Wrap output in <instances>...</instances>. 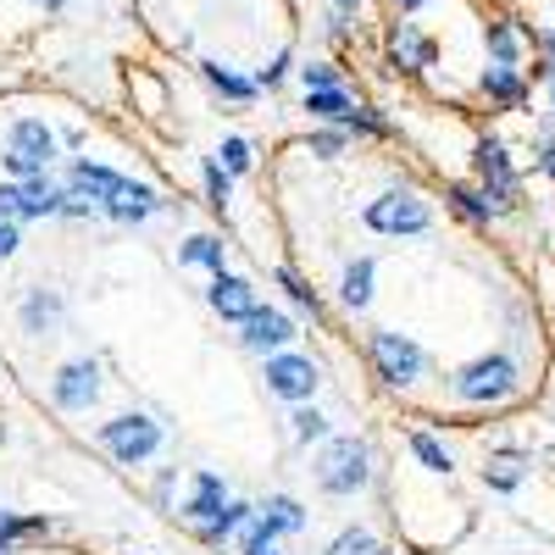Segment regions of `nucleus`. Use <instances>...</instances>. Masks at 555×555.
<instances>
[{
    "label": "nucleus",
    "instance_id": "dca6fc26",
    "mask_svg": "<svg viewBox=\"0 0 555 555\" xmlns=\"http://www.w3.org/2000/svg\"><path fill=\"white\" fill-rule=\"evenodd\" d=\"M217 512H222V483H217L211 473H201V478H195V505H190V517H195V522H211Z\"/></svg>",
    "mask_w": 555,
    "mask_h": 555
},
{
    "label": "nucleus",
    "instance_id": "0eeeda50",
    "mask_svg": "<svg viewBox=\"0 0 555 555\" xmlns=\"http://www.w3.org/2000/svg\"><path fill=\"white\" fill-rule=\"evenodd\" d=\"M267 384H272V395H284V400H311L317 366L300 361V356H272L267 361Z\"/></svg>",
    "mask_w": 555,
    "mask_h": 555
},
{
    "label": "nucleus",
    "instance_id": "4468645a",
    "mask_svg": "<svg viewBox=\"0 0 555 555\" xmlns=\"http://www.w3.org/2000/svg\"><path fill=\"white\" fill-rule=\"evenodd\" d=\"M261 528H267V533H295V528H306V517H300V505H295V500L272 494V500H267V512H261Z\"/></svg>",
    "mask_w": 555,
    "mask_h": 555
},
{
    "label": "nucleus",
    "instance_id": "f03ea898",
    "mask_svg": "<svg viewBox=\"0 0 555 555\" xmlns=\"http://www.w3.org/2000/svg\"><path fill=\"white\" fill-rule=\"evenodd\" d=\"M101 444L122 461V467H133V461L156 455L162 444V428L151 423V416H117V423H101Z\"/></svg>",
    "mask_w": 555,
    "mask_h": 555
},
{
    "label": "nucleus",
    "instance_id": "7c9ffc66",
    "mask_svg": "<svg viewBox=\"0 0 555 555\" xmlns=\"http://www.w3.org/2000/svg\"><path fill=\"white\" fill-rule=\"evenodd\" d=\"M206 190H211V206H222V201H228V172H222L217 162L206 167Z\"/></svg>",
    "mask_w": 555,
    "mask_h": 555
},
{
    "label": "nucleus",
    "instance_id": "4be33fe9",
    "mask_svg": "<svg viewBox=\"0 0 555 555\" xmlns=\"http://www.w3.org/2000/svg\"><path fill=\"white\" fill-rule=\"evenodd\" d=\"M206 78L222 89V95H234V101H250V89L256 83H245V78H234V73H228V67H217V62H206Z\"/></svg>",
    "mask_w": 555,
    "mask_h": 555
},
{
    "label": "nucleus",
    "instance_id": "9b49d317",
    "mask_svg": "<svg viewBox=\"0 0 555 555\" xmlns=\"http://www.w3.org/2000/svg\"><path fill=\"white\" fill-rule=\"evenodd\" d=\"M162 201H156V190H145V183H128L122 178V190L106 201V217H117V222H139V217H151Z\"/></svg>",
    "mask_w": 555,
    "mask_h": 555
},
{
    "label": "nucleus",
    "instance_id": "20e7f679",
    "mask_svg": "<svg viewBox=\"0 0 555 555\" xmlns=\"http://www.w3.org/2000/svg\"><path fill=\"white\" fill-rule=\"evenodd\" d=\"M366 228H373V234H423L428 206L416 195H378L373 206H366Z\"/></svg>",
    "mask_w": 555,
    "mask_h": 555
},
{
    "label": "nucleus",
    "instance_id": "72a5a7b5",
    "mask_svg": "<svg viewBox=\"0 0 555 555\" xmlns=\"http://www.w3.org/2000/svg\"><path fill=\"white\" fill-rule=\"evenodd\" d=\"M455 201H461V211H467V217H489V206H483L478 195H467V190H461Z\"/></svg>",
    "mask_w": 555,
    "mask_h": 555
},
{
    "label": "nucleus",
    "instance_id": "f704fd0d",
    "mask_svg": "<svg viewBox=\"0 0 555 555\" xmlns=\"http://www.w3.org/2000/svg\"><path fill=\"white\" fill-rule=\"evenodd\" d=\"M284 67H289V56H278L272 67H261V78H256V83H278V78H284Z\"/></svg>",
    "mask_w": 555,
    "mask_h": 555
},
{
    "label": "nucleus",
    "instance_id": "cd10ccee",
    "mask_svg": "<svg viewBox=\"0 0 555 555\" xmlns=\"http://www.w3.org/2000/svg\"><path fill=\"white\" fill-rule=\"evenodd\" d=\"M322 434H328V423L317 411H295V439H322Z\"/></svg>",
    "mask_w": 555,
    "mask_h": 555
},
{
    "label": "nucleus",
    "instance_id": "c756f323",
    "mask_svg": "<svg viewBox=\"0 0 555 555\" xmlns=\"http://www.w3.org/2000/svg\"><path fill=\"white\" fill-rule=\"evenodd\" d=\"M300 78H306V89H328V83H339V73H334V67H322V62H317V67H300Z\"/></svg>",
    "mask_w": 555,
    "mask_h": 555
},
{
    "label": "nucleus",
    "instance_id": "5701e85b",
    "mask_svg": "<svg viewBox=\"0 0 555 555\" xmlns=\"http://www.w3.org/2000/svg\"><path fill=\"white\" fill-rule=\"evenodd\" d=\"M245 512H250V505H222V512L206 522V539H228V533H234V528L245 522Z\"/></svg>",
    "mask_w": 555,
    "mask_h": 555
},
{
    "label": "nucleus",
    "instance_id": "ddd939ff",
    "mask_svg": "<svg viewBox=\"0 0 555 555\" xmlns=\"http://www.w3.org/2000/svg\"><path fill=\"white\" fill-rule=\"evenodd\" d=\"M478 172H483V183H494V195H500V201H512L517 178H512V162H505L500 145H483V151H478Z\"/></svg>",
    "mask_w": 555,
    "mask_h": 555
},
{
    "label": "nucleus",
    "instance_id": "c85d7f7f",
    "mask_svg": "<svg viewBox=\"0 0 555 555\" xmlns=\"http://www.w3.org/2000/svg\"><path fill=\"white\" fill-rule=\"evenodd\" d=\"M245 555H278V544H272V533H267L261 522L250 528V539H245Z\"/></svg>",
    "mask_w": 555,
    "mask_h": 555
},
{
    "label": "nucleus",
    "instance_id": "a878e982",
    "mask_svg": "<svg viewBox=\"0 0 555 555\" xmlns=\"http://www.w3.org/2000/svg\"><path fill=\"white\" fill-rule=\"evenodd\" d=\"M17 533H44V522H23V517H0V555L12 550Z\"/></svg>",
    "mask_w": 555,
    "mask_h": 555
},
{
    "label": "nucleus",
    "instance_id": "393cba45",
    "mask_svg": "<svg viewBox=\"0 0 555 555\" xmlns=\"http://www.w3.org/2000/svg\"><path fill=\"white\" fill-rule=\"evenodd\" d=\"M217 156H222L228 172H245V167H250V145H245V139H222V151H217Z\"/></svg>",
    "mask_w": 555,
    "mask_h": 555
},
{
    "label": "nucleus",
    "instance_id": "c9c22d12",
    "mask_svg": "<svg viewBox=\"0 0 555 555\" xmlns=\"http://www.w3.org/2000/svg\"><path fill=\"white\" fill-rule=\"evenodd\" d=\"M544 172H550V178H555V145H550V151H544Z\"/></svg>",
    "mask_w": 555,
    "mask_h": 555
},
{
    "label": "nucleus",
    "instance_id": "6e6552de",
    "mask_svg": "<svg viewBox=\"0 0 555 555\" xmlns=\"http://www.w3.org/2000/svg\"><path fill=\"white\" fill-rule=\"evenodd\" d=\"M289 339H295V322H289L284 311H261V306H256V311L245 317V345H250V350H278V345H289Z\"/></svg>",
    "mask_w": 555,
    "mask_h": 555
},
{
    "label": "nucleus",
    "instance_id": "473e14b6",
    "mask_svg": "<svg viewBox=\"0 0 555 555\" xmlns=\"http://www.w3.org/2000/svg\"><path fill=\"white\" fill-rule=\"evenodd\" d=\"M12 250H17V228H12V222H0V261H7Z\"/></svg>",
    "mask_w": 555,
    "mask_h": 555
},
{
    "label": "nucleus",
    "instance_id": "7ed1b4c3",
    "mask_svg": "<svg viewBox=\"0 0 555 555\" xmlns=\"http://www.w3.org/2000/svg\"><path fill=\"white\" fill-rule=\"evenodd\" d=\"M512 389H517V366L505 361V356L473 361L467 373L455 378V395H461V400H478V405H483V400H505Z\"/></svg>",
    "mask_w": 555,
    "mask_h": 555
},
{
    "label": "nucleus",
    "instance_id": "a211bd4d",
    "mask_svg": "<svg viewBox=\"0 0 555 555\" xmlns=\"http://www.w3.org/2000/svg\"><path fill=\"white\" fill-rule=\"evenodd\" d=\"M483 89H489L494 101H505V106L522 101V78H517L512 67H489V73H483Z\"/></svg>",
    "mask_w": 555,
    "mask_h": 555
},
{
    "label": "nucleus",
    "instance_id": "6ab92c4d",
    "mask_svg": "<svg viewBox=\"0 0 555 555\" xmlns=\"http://www.w3.org/2000/svg\"><path fill=\"white\" fill-rule=\"evenodd\" d=\"M428 56H434V51H428V39H423V34H411V28H400V39H395V62H400V67H428Z\"/></svg>",
    "mask_w": 555,
    "mask_h": 555
},
{
    "label": "nucleus",
    "instance_id": "4c0bfd02",
    "mask_svg": "<svg viewBox=\"0 0 555 555\" xmlns=\"http://www.w3.org/2000/svg\"><path fill=\"white\" fill-rule=\"evenodd\" d=\"M544 44H550V67H555V34H550V39H544Z\"/></svg>",
    "mask_w": 555,
    "mask_h": 555
},
{
    "label": "nucleus",
    "instance_id": "1a4fd4ad",
    "mask_svg": "<svg viewBox=\"0 0 555 555\" xmlns=\"http://www.w3.org/2000/svg\"><path fill=\"white\" fill-rule=\"evenodd\" d=\"M211 311H222L228 322H245V317L256 311V289L245 284V278L217 272V284H211Z\"/></svg>",
    "mask_w": 555,
    "mask_h": 555
},
{
    "label": "nucleus",
    "instance_id": "423d86ee",
    "mask_svg": "<svg viewBox=\"0 0 555 555\" xmlns=\"http://www.w3.org/2000/svg\"><path fill=\"white\" fill-rule=\"evenodd\" d=\"M373 356H378V366H384L389 384L423 378V350H416L405 334H373Z\"/></svg>",
    "mask_w": 555,
    "mask_h": 555
},
{
    "label": "nucleus",
    "instance_id": "e433bc0d",
    "mask_svg": "<svg viewBox=\"0 0 555 555\" xmlns=\"http://www.w3.org/2000/svg\"><path fill=\"white\" fill-rule=\"evenodd\" d=\"M395 7H400V12H416V7H423V0H395Z\"/></svg>",
    "mask_w": 555,
    "mask_h": 555
},
{
    "label": "nucleus",
    "instance_id": "f8f14e48",
    "mask_svg": "<svg viewBox=\"0 0 555 555\" xmlns=\"http://www.w3.org/2000/svg\"><path fill=\"white\" fill-rule=\"evenodd\" d=\"M306 112L311 117H322V122H356V101L345 95L339 83H328V89H306Z\"/></svg>",
    "mask_w": 555,
    "mask_h": 555
},
{
    "label": "nucleus",
    "instance_id": "58836bf2",
    "mask_svg": "<svg viewBox=\"0 0 555 555\" xmlns=\"http://www.w3.org/2000/svg\"><path fill=\"white\" fill-rule=\"evenodd\" d=\"M339 7H356V0H339Z\"/></svg>",
    "mask_w": 555,
    "mask_h": 555
},
{
    "label": "nucleus",
    "instance_id": "f257e3e1",
    "mask_svg": "<svg viewBox=\"0 0 555 555\" xmlns=\"http://www.w3.org/2000/svg\"><path fill=\"white\" fill-rule=\"evenodd\" d=\"M7 139H12L7 167H12L17 178H34V172H44V167H51V156H56V133L44 128V122H34V117H17Z\"/></svg>",
    "mask_w": 555,
    "mask_h": 555
},
{
    "label": "nucleus",
    "instance_id": "2eb2a0df",
    "mask_svg": "<svg viewBox=\"0 0 555 555\" xmlns=\"http://www.w3.org/2000/svg\"><path fill=\"white\" fill-rule=\"evenodd\" d=\"M339 295H345V306H350V311H361L366 300H373V261H356V267L345 272Z\"/></svg>",
    "mask_w": 555,
    "mask_h": 555
},
{
    "label": "nucleus",
    "instance_id": "412c9836",
    "mask_svg": "<svg viewBox=\"0 0 555 555\" xmlns=\"http://www.w3.org/2000/svg\"><path fill=\"white\" fill-rule=\"evenodd\" d=\"M411 450H416V461H423L428 473H450V455H444L428 434H411Z\"/></svg>",
    "mask_w": 555,
    "mask_h": 555
},
{
    "label": "nucleus",
    "instance_id": "2f4dec72",
    "mask_svg": "<svg viewBox=\"0 0 555 555\" xmlns=\"http://www.w3.org/2000/svg\"><path fill=\"white\" fill-rule=\"evenodd\" d=\"M339 145H345L339 133H317V139H311V151H317V156H339Z\"/></svg>",
    "mask_w": 555,
    "mask_h": 555
},
{
    "label": "nucleus",
    "instance_id": "39448f33",
    "mask_svg": "<svg viewBox=\"0 0 555 555\" xmlns=\"http://www.w3.org/2000/svg\"><path fill=\"white\" fill-rule=\"evenodd\" d=\"M322 489L328 494H350V489H361L366 483V444H356V439H334L328 444V455H322Z\"/></svg>",
    "mask_w": 555,
    "mask_h": 555
},
{
    "label": "nucleus",
    "instance_id": "aec40b11",
    "mask_svg": "<svg viewBox=\"0 0 555 555\" xmlns=\"http://www.w3.org/2000/svg\"><path fill=\"white\" fill-rule=\"evenodd\" d=\"M328 555H384V550H378V539L366 533V528H350V533H339V539H334V550H328Z\"/></svg>",
    "mask_w": 555,
    "mask_h": 555
},
{
    "label": "nucleus",
    "instance_id": "f3484780",
    "mask_svg": "<svg viewBox=\"0 0 555 555\" xmlns=\"http://www.w3.org/2000/svg\"><path fill=\"white\" fill-rule=\"evenodd\" d=\"M489 56H494L500 67H517V62H522V39L505 28V23H494V28H489Z\"/></svg>",
    "mask_w": 555,
    "mask_h": 555
},
{
    "label": "nucleus",
    "instance_id": "bb28decb",
    "mask_svg": "<svg viewBox=\"0 0 555 555\" xmlns=\"http://www.w3.org/2000/svg\"><path fill=\"white\" fill-rule=\"evenodd\" d=\"M7 217H28V206H23V183H0V222Z\"/></svg>",
    "mask_w": 555,
    "mask_h": 555
},
{
    "label": "nucleus",
    "instance_id": "9d476101",
    "mask_svg": "<svg viewBox=\"0 0 555 555\" xmlns=\"http://www.w3.org/2000/svg\"><path fill=\"white\" fill-rule=\"evenodd\" d=\"M51 389H56V405H67V411H83L89 400H95V366H89V361H73V366H62Z\"/></svg>",
    "mask_w": 555,
    "mask_h": 555
},
{
    "label": "nucleus",
    "instance_id": "b1692460",
    "mask_svg": "<svg viewBox=\"0 0 555 555\" xmlns=\"http://www.w3.org/2000/svg\"><path fill=\"white\" fill-rule=\"evenodd\" d=\"M183 261H195V267H217V272H222V245H217V240H190V245H183Z\"/></svg>",
    "mask_w": 555,
    "mask_h": 555
}]
</instances>
